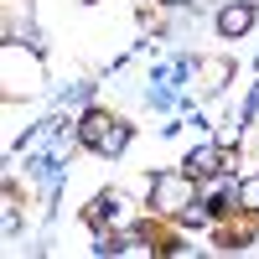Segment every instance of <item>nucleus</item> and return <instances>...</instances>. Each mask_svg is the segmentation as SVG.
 Instances as JSON below:
<instances>
[{"label":"nucleus","instance_id":"obj_1","mask_svg":"<svg viewBox=\"0 0 259 259\" xmlns=\"http://www.w3.org/2000/svg\"><path fill=\"white\" fill-rule=\"evenodd\" d=\"M78 135H83V145L89 150H104V156H119L124 150V140H130V130L119 124V119H109V114H83V124H78Z\"/></svg>","mask_w":259,"mask_h":259},{"label":"nucleus","instance_id":"obj_2","mask_svg":"<svg viewBox=\"0 0 259 259\" xmlns=\"http://www.w3.org/2000/svg\"><path fill=\"white\" fill-rule=\"evenodd\" d=\"M192 197H197V192H192V182L182 177V171H166V177L150 182V202H156L161 212H187Z\"/></svg>","mask_w":259,"mask_h":259},{"label":"nucleus","instance_id":"obj_3","mask_svg":"<svg viewBox=\"0 0 259 259\" xmlns=\"http://www.w3.org/2000/svg\"><path fill=\"white\" fill-rule=\"evenodd\" d=\"M249 26H254V11H249V6H228V11L218 16V31H223V36H244Z\"/></svg>","mask_w":259,"mask_h":259},{"label":"nucleus","instance_id":"obj_4","mask_svg":"<svg viewBox=\"0 0 259 259\" xmlns=\"http://www.w3.org/2000/svg\"><path fill=\"white\" fill-rule=\"evenodd\" d=\"M207 171H218V150H212V145H202L197 156L187 161V177H207Z\"/></svg>","mask_w":259,"mask_h":259},{"label":"nucleus","instance_id":"obj_5","mask_svg":"<svg viewBox=\"0 0 259 259\" xmlns=\"http://www.w3.org/2000/svg\"><path fill=\"white\" fill-rule=\"evenodd\" d=\"M239 202H244V207H254V212H259V177H249V182H244V187H239Z\"/></svg>","mask_w":259,"mask_h":259}]
</instances>
